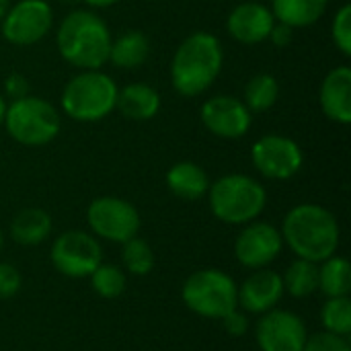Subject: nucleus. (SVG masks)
<instances>
[{
	"label": "nucleus",
	"instance_id": "nucleus-1",
	"mask_svg": "<svg viewBox=\"0 0 351 351\" xmlns=\"http://www.w3.org/2000/svg\"><path fill=\"white\" fill-rule=\"evenodd\" d=\"M282 239L298 259L323 263L339 249V222L323 206L300 204L282 222Z\"/></svg>",
	"mask_w": 351,
	"mask_h": 351
},
{
	"label": "nucleus",
	"instance_id": "nucleus-2",
	"mask_svg": "<svg viewBox=\"0 0 351 351\" xmlns=\"http://www.w3.org/2000/svg\"><path fill=\"white\" fill-rule=\"evenodd\" d=\"M224 62L222 43L216 35L195 31L177 47L171 62V82L183 97H197L220 76Z\"/></svg>",
	"mask_w": 351,
	"mask_h": 351
},
{
	"label": "nucleus",
	"instance_id": "nucleus-3",
	"mask_svg": "<svg viewBox=\"0 0 351 351\" xmlns=\"http://www.w3.org/2000/svg\"><path fill=\"white\" fill-rule=\"evenodd\" d=\"M111 41L107 23L90 10L66 14L56 33L60 56L80 70H101L109 62Z\"/></svg>",
	"mask_w": 351,
	"mask_h": 351
},
{
	"label": "nucleus",
	"instance_id": "nucleus-4",
	"mask_svg": "<svg viewBox=\"0 0 351 351\" xmlns=\"http://www.w3.org/2000/svg\"><path fill=\"white\" fill-rule=\"evenodd\" d=\"M117 84L101 70H82L72 76L62 90V111L80 123L105 119L117 103Z\"/></svg>",
	"mask_w": 351,
	"mask_h": 351
},
{
	"label": "nucleus",
	"instance_id": "nucleus-5",
	"mask_svg": "<svg viewBox=\"0 0 351 351\" xmlns=\"http://www.w3.org/2000/svg\"><path fill=\"white\" fill-rule=\"evenodd\" d=\"M210 210L224 224H249L267 204L265 187L249 175L232 173L214 181L208 189Z\"/></svg>",
	"mask_w": 351,
	"mask_h": 351
},
{
	"label": "nucleus",
	"instance_id": "nucleus-6",
	"mask_svg": "<svg viewBox=\"0 0 351 351\" xmlns=\"http://www.w3.org/2000/svg\"><path fill=\"white\" fill-rule=\"evenodd\" d=\"M8 136L23 146H45L60 134L62 119L58 109L39 97H23L10 101L4 115Z\"/></svg>",
	"mask_w": 351,
	"mask_h": 351
},
{
	"label": "nucleus",
	"instance_id": "nucleus-7",
	"mask_svg": "<svg viewBox=\"0 0 351 351\" xmlns=\"http://www.w3.org/2000/svg\"><path fill=\"white\" fill-rule=\"evenodd\" d=\"M181 298L191 313L220 321L239 306V286L220 269H199L185 280Z\"/></svg>",
	"mask_w": 351,
	"mask_h": 351
},
{
	"label": "nucleus",
	"instance_id": "nucleus-8",
	"mask_svg": "<svg viewBox=\"0 0 351 351\" xmlns=\"http://www.w3.org/2000/svg\"><path fill=\"white\" fill-rule=\"evenodd\" d=\"M51 265L66 278H88L101 263L103 251L99 241L84 230L62 232L51 245Z\"/></svg>",
	"mask_w": 351,
	"mask_h": 351
},
{
	"label": "nucleus",
	"instance_id": "nucleus-9",
	"mask_svg": "<svg viewBox=\"0 0 351 351\" xmlns=\"http://www.w3.org/2000/svg\"><path fill=\"white\" fill-rule=\"evenodd\" d=\"M86 220L97 237L119 245L138 237L140 230L138 210L130 202L113 195L93 199L86 210Z\"/></svg>",
	"mask_w": 351,
	"mask_h": 351
},
{
	"label": "nucleus",
	"instance_id": "nucleus-10",
	"mask_svg": "<svg viewBox=\"0 0 351 351\" xmlns=\"http://www.w3.org/2000/svg\"><path fill=\"white\" fill-rule=\"evenodd\" d=\"M251 160L255 169L271 181H288L304 165V152L292 138L269 134L259 138L251 148Z\"/></svg>",
	"mask_w": 351,
	"mask_h": 351
},
{
	"label": "nucleus",
	"instance_id": "nucleus-11",
	"mask_svg": "<svg viewBox=\"0 0 351 351\" xmlns=\"http://www.w3.org/2000/svg\"><path fill=\"white\" fill-rule=\"evenodd\" d=\"M2 23V35L12 45H33L53 27V10L45 0H21L8 8Z\"/></svg>",
	"mask_w": 351,
	"mask_h": 351
},
{
	"label": "nucleus",
	"instance_id": "nucleus-12",
	"mask_svg": "<svg viewBox=\"0 0 351 351\" xmlns=\"http://www.w3.org/2000/svg\"><path fill=\"white\" fill-rule=\"evenodd\" d=\"M284 249L282 232L267 222H249L234 243V257L243 267L263 269L274 263Z\"/></svg>",
	"mask_w": 351,
	"mask_h": 351
},
{
	"label": "nucleus",
	"instance_id": "nucleus-13",
	"mask_svg": "<svg viewBox=\"0 0 351 351\" xmlns=\"http://www.w3.org/2000/svg\"><path fill=\"white\" fill-rule=\"evenodd\" d=\"M255 337L261 351H302L308 333L298 315L271 308L257 323Z\"/></svg>",
	"mask_w": 351,
	"mask_h": 351
},
{
	"label": "nucleus",
	"instance_id": "nucleus-14",
	"mask_svg": "<svg viewBox=\"0 0 351 351\" xmlns=\"http://www.w3.org/2000/svg\"><path fill=\"white\" fill-rule=\"evenodd\" d=\"M199 115L206 130L224 140H237L247 136L253 121V113L245 107V103L230 95L208 99L202 105Z\"/></svg>",
	"mask_w": 351,
	"mask_h": 351
},
{
	"label": "nucleus",
	"instance_id": "nucleus-15",
	"mask_svg": "<svg viewBox=\"0 0 351 351\" xmlns=\"http://www.w3.org/2000/svg\"><path fill=\"white\" fill-rule=\"evenodd\" d=\"M274 25H276L274 12L269 10V6H265L261 2L237 4L226 19V29H228L230 37L245 45H255V43L267 41Z\"/></svg>",
	"mask_w": 351,
	"mask_h": 351
},
{
	"label": "nucleus",
	"instance_id": "nucleus-16",
	"mask_svg": "<svg viewBox=\"0 0 351 351\" xmlns=\"http://www.w3.org/2000/svg\"><path fill=\"white\" fill-rule=\"evenodd\" d=\"M284 292V280L278 271L267 267L255 269V274H251L239 286V306H243L247 313L263 315L278 306Z\"/></svg>",
	"mask_w": 351,
	"mask_h": 351
},
{
	"label": "nucleus",
	"instance_id": "nucleus-17",
	"mask_svg": "<svg viewBox=\"0 0 351 351\" xmlns=\"http://www.w3.org/2000/svg\"><path fill=\"white\" fill-rule=\"evenodd\" d=\"M319 101L323 107V113L341 125H348L351 121V70L348 66L333 68L319 93Z\"/></svg>",
	"mask_w": 351,
	"mask_h": 351
},
{
	"label": "nucleus",
	"instance_id": "nucleus-18",
	"mask_svg": "<svg viewBox=\"0 0 351 351\" xmlns=\"http://www.w3.org/2000/svg\"><path fill=\"white\" fill-rule=\"evenodd\" d=\"M115 109L132 121H148L160 111V95L146 82H134L117 93Z\"/></svg>",
	"mask_w": 351,
	"mask_h": 351
},
{
	"label": "nucleus",
	"instance_id": "nucleus-19",
	"mask_svg": "<svg viewBox=\"0 0 351 351\" xmlns=\"http://www.w3.org/2000/svg\"><path fill=\"white\" fill-rule=\"evenodd\" d=\"M167 187L179 199L197 202L208 193L210 179H208V173L199 165L191 160H183V162L173 165L167 171Z\"/></svg>",
	"mask_w": 351,
	"mask_h": 351
},
{
	"label": "nucleus",
	"instance_id": "nucleus-20",
	"mask_svg": "<svg viewBox=\"0 0 351 351\" xmlns=\"http://www.w3.org/2000/svg\"><path fill=\"white\" fill-rule=\"evenodd\" d=\"M51 234V216L41 208H25L10 222V237L16 245L35 247Z\"/></svg>",
	"mask_w": 351,
	"mask_h": 351
},
{
	"label": "nucleus",
	"instance_id": "nucleus-21",
	"mask_svg": "<svg viewBox=\"0 0 351 351\" xmlns=\"http://www.w3.org/2000/svg\"><path fill=\"white\" fill-rule=\"evenodd\" d=\"M329 0H271V12L278 23L292 29L315 25L327 10Z\"/></svg>",
	"mask_w": 351,
	"mask_h": 351
},
{
	"label": "nucleus",
	"instance_id": "nucleus-22",
	"mask_svg": "<svg viewBox=\"0 0 351 351\" xmlns=\"http://www.w3.org/2000/svg\"><path fill=\"white\" fill-rule=\"evenodd\" d=\"M150 56V41L142 31H125L111 41L109 62L117 68L132 70L142 66Z\"/></svg>",
	"mask_w": 351,
	"mask_h": 351
},
{
	"label": "nucleus",
	"instance_id": "nucleus-23",
	"mask_svg": "<svg viewBox=\"0 0 351 351\" xmlns=\"http://www.w3.org/2000/svg\"><path fill=\"white\" fill-rule=\"evenodd\" d=\"M319 288L327 298L350 296L351 292V265L343 257H329L319 267Z\"/></svg>",
	"mask_w": 351,
	"mask_h": 351
},
{
	"label": "nucleus",
	"instance_id": "nucleus-24",
	"mask_svg": "<svg viewBox=\"0 0 351 351\" xmlns=\"http://www.w3.org/2000/svg\"><path fill=\"white\" fill-rule=\"evenodd\" d=\"M280 97V84L274 74H255L245 86V107L251 113H263L276 105Z\"/></svg>",
	"mask_w": 351,
	"mask_h": 351
},
{
	"label": "nucleus",
	"instance_id": "nucleus-25",
	"mask_svg": "<svg viewBox=\"0 0 351 351\" xmlns=\"http://www.w3.org/2000/svg\"><path fill=\"white\" fill-rule=\"evenodd\" d=\"M282 280L288 294H292L294 298H306L319 290V263L296 259L288 267L286 276H282Z\"/></svg>",
	"mask_w": 351,
	"mask_h": 351
},
{
	"label": "nucleus",
	"instance_id": "nucleus-26",
	"mask_svg": "<svg viewBox=\"0 0 351 351\" xmlns=\"http://www.w3.org/2000/svg\"><path fill=\"white\" fill-rule=\"evenodd\" d=\"M321 321L327 333L348 337L351 333V300L350 296L329 298L321 311Z\"/></svg>",
	"mask_w": 351,
	"mask_h": 351
},
{
	"label": "nucleus",
	"instance_id": "nucleus-27",
	"mask_svg": "<svg viewBox=\"0 0 351 351\" xmlns=\"http://www.w3.org/2000/svg\"><path fill=\"white\" fill-rule=\"evenodd\" d=\"M88 278H90L93 290L105 300L119 298L125 290V274L121 271V267L113 263H101Z\"/></svg>",
	"mask_w": 351,
	"mask_h": 351
},
{
	"label": "nucleus",
	"instance_id": "nucleus-28",
	"mask_svg": "<svg viewBox=\"0 0 351 351\" xmlns=\"http://www.w3.org/2000/svg\"><path fill=\"white\" fill-rule=\"evenodd\" d=\"M123 267L134 276H148L154 267V251L144 239H130L123 243Z\"/></svg>",
	"mask_w": 351,
	"mask_h": 351
},
{
	"label": "nucleus",
	"instance_id": "nucleus-29",
	"mask_svg": "<svg viewBox=\"0 0 351 351\" xmlns=\"http://www.w3.org/2000/svg\"><path fill=\"white\" fill-rule=\"evenodd\" d=\"M331 33H333V41L337 45V49L343 56H351V6L343 4L333 19L331 25Z\"/></svg>",
	"mask_w": 351,
	"mask_h": 351
},
{
	"label": "nucleus",
	"instance_id": "nucleus-30",
	"mask_svg": "<svg viewBox=\"0 0 351 351\" xmlns=\"http://www.w3.org/2000/svg\"><path fill=\"white\" fill-rule=\"evenodd\" d=\"M302 351H351V346L348 337L323 331V333H317V335L308 337Z\"/></svg>",
	"mask_w": 351,
	"mask_h": 351
},
{
	"label": "nucleus",
	"instance_id": "nucleus-31",
	"mask_svg": "<svg viewBox=\"0 0 351 351\" xmlns=\"http://www.w3.org/2000/svg\"><path fill=\"white\" fill-rule=\"evenodd\" d=\"M21 284H23V278L19 269L10 263H0V300H8L16 296V292L21 290Z\"/></svg>",
	"mask_w": 351,
	"mask_h": 351
},
{
	"label": "nucleus",
	"instance_id": "nucleus-32",
	"mask_svg": "<svg viewBox=\"0 0 351 351\" xmlns=\"http://www.w3.org/2000/svg\"><path fill=\"white\" fill-rule=\"evenodd\" d=\"M4 95L10 99V101H16V99H23L29 95V82L23 74H8L4 78Z\"/></svg>",
	"mask_w": 351,
	"mask_h": 351
},
{
	"label": "nucleus",
	"instance_id": "nucleus-33",
	"mask_svg": "<svg viewBox=\"0 0 351 351\" xmlns=\"http://www.w3.org/2000/svg\"><path fill=\"white\" fill-rule=\"evenodd\" d=\"M220 321H222L226 333L232 335V337H243V335L249 331V319H247L243 313H239L237 308H234L232 313H228V315H226L224 319H220Z\"/></svg>",
	"mask_w": 351,
	"mask_h": 351
},
{
	"label": "nucleus",
	"instance_id": "nucleus-34",
	"mask_svg": "<svg viewBox=\"0 0 351 351\" xmlns=\"http://www.w3.org/2000/svg\"><path fill=\"white\" fill-rule=\"evenodd\" d=\"M292 31H294L292 27H288V25L276 21V25H274V29H271V33H269V39H271V43H274L276 47H286V45L292 43V37H294Z\"/></svg>",
	"mask_w": 351,
	"mask_h": 351
},
{
	"label": "nucleus",
	"instance_id": "nucleus-35",
	"mask_svg": "<svg viewBox=\"0 0 351 351\" xmlns=\"http://www.w3.org/2000/svg\"><path fill=\"white\" fill-rule=\"evenodd\" d=\"M82 2H86L93 8H109V6L117 4L119 0H82Z\"/></svg>",
	"mask_w": 351,
	"mask_h": 351
},
{
	"label": "nucleus",
	"instance_id": "nucleus-36",
	"mask_svg": "<svg viewBox=\"0 0 351 351\" xmlns=\"http://www.w3.org/2000/svg\"><path fill=\"white\" fill-rule=\"evenodd\" d=\"M8 8H10V0H0V21L6 16Z\"/></svg>",
	"mask_w": 351,
	"mask_h": 351
},
{
	"label": "nucleus",
	"instance_id": "nucleus-37",
	"mask_svg": "<svg viewBox=\"0 0 351 351\" xmlns=\"http://www.w3.org/2000/svg\"><path fill=\"white\" fill-rule=\"evenodd\" d=\"M6 107H8V105H6V99H4V97L0 95V125L4 123V115H6Z\"/></svg>",
	"mask_w": 351,
	"mask_h": 351
},
{
	"label": "nucleus",
	"instance_id": "nucleus-38",
	"mask_svg": "<svg viewBox=\"0 0 351 351\" xmlns=\"http://www.w3.org/2000/svg\"><path fill=\"white\" fill-rule=\"evenodd\" d=\"M2 243H4V237H2V230H0V251H2Z\"/></svg>",
	"mask_w": 351,
	"mask_h": 351
}]
</instances>
